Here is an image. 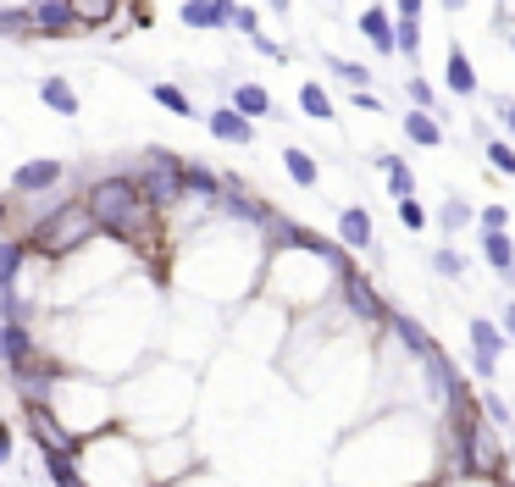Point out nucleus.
Here are the masks:
<instances>
[{"mask_svg": "<svg viewBox=\"0 0 515 487\" xmlns=\"http://www.w3.org/2000/svg\"><path fill=\"white\" fill-rule=\"evenodd\" d=\"M111 404H117V427L128 438H183L194 416V371L178 366L167 355H144V366H133L128 377L111 388Z\"/></svg>", "mask_w": 515, "mask_h": 487, "instance_id": "3", "label": "nucleus"}, {"mask_svg": "<svg viewBox=\"0 0 515 487\" xmlns=\"http://www.w3.org/2000/svg\"><path fill=\"white\" fill-rule=\"evenodd\" d=\"M471 227H482V233H510V205H504V200L499 205H482Z\"/></svg>", "mask_w": 515, "mask_h": 487, "instance_id": "37", "label": "nucleus"}, {"mask_svg": "<svg viewBox=\"0 0 515 487\" xmlns=\"http://www.w3.org/2000/svg\"><path fill=\"white\" fill-rule=\"evenodd\" d=\"M482 261H488L493 277L504 283V272H510V261H515V238L510 233H482Z\"/></svg>", "mask_w": 515, "mask_h": 487, "instance_id": "28", "label": "nucleus"}, {"mask_svg": "<svg viewBox=\"0 0 515 487\" xmlns=\"http://www.w3.org/2000/svg\"><path fill=\"white\" fill-rule=\"evenodd\" d=\"M45 194H67V167L56 155H34L12 167V200H45Z\"/></svg>", "mask_w": 515, "mask_h": 487, "instance_id": "10", "label": "nucleus"}, {"mask_svg": "<svg viewBox=\"0 0 515 487\" xmlns=\"http://www.w3.org/2000/svg\"><path fill=\"white\" fill-rule=\"evenodd\" d=\"M39 355H45V349H39L34 327H12V321H0V366L23 371V366H34Z\"/></svg>", "mask_w": 515, "mask_h": 487, "instance_id": "13", "label": "nucleus"}, {"mask_svg": "<svg viewBox=\"0 0 515 487\" xmlns=\"http://www.w3.org/2000/svg\"><path fill=\"white\" fill-rule=\"evenodd\" d=\"M444 84L455 89V100H471V95H477V61L466 56V45H449V56H444Z\"/></svg>", "mask_w": 515, "mask_h": 487, "instance_id": "18", "label": "nucleus"}, {"mask_svg": "<svg viewBox=\"0 0 515 487\" xmlns=\"http://www.w3.org/2000/svg\"><path fill=\"white\" fill-rule=\"evenodd\" d=\"M471 404H477V416L488 421L493 432H504V438H515V416H510V404H504V399H499V393H493V388L482 393V399H471Z\"/></svg>", "mask_w": 515, "mask_h": 487, "instance_id": "30", "label": "nucleus"}, {"mask_svg": "<svg viewBox=\"0 0 515 487\" xmlns=\"http://www.w3.org/2000/svg\"><path fill=\"white\" fill-rule=\"evenodd\" d=\"M466 344H471V355L493 360V366H499V355L510 349V344H504V333L493 327V316H471L466 321Z\"/></svg>", "mask_w": 515, "mask_h": 487, "instance_id": "21", "label": "nucleus"}, {"mask_svg": "<svg viewBox=\"0 0 515 487\" xmlns=\"http://www.w3.org/2000/svg\"><path fill=\"white\" fill-rule=\"evenodd\" d=\"M394 211H399V227H405V233H421V227H432V216H427V205H421V200H399Z\"/></svg>", "mask_w": 515, "mask_h": 487, "instance_id": "38", "label": "nucleus"}, {"mask_svg": "<svg viewBox=\"0 0 515 487\" xmlns=\"http://www.w3.org/2000/svg\"><path fill=\"white\" fill-rule=\"evenodd\" d=\"M405 100H410V111H421V117H432V122H444V106H438V89H432L427 78H410V84H405Z\"/></svg>", "mask_w": 515, "mask_h": 487, "instance_id": "31", "label": "nucleus"}, {"mask_svg": "<svg viewBox=\"0 0 515 487\" xmlns=\"http://www.w3.org/2000/svg\"><path fill=\"white\" fill-rule=\"evenodd\" d=\"M432 272H438V277H449V283H460V277H466V255H460L455 244H444V250L432 255Z\"/></svg>", "mask_w": 515, "mask_h": 487, "instance_id": "35", "label": "nucleus"}, {"mask_svg": "<svg viewBox=\"0 0 515 487\" xmlns=\"http://www.w3.org/2000/svg\"><path fill=\"white\" fill-rule=\"evenodd\" d=\"M333 487H438V427L421 410H377L327 460Z\"/></svg>", "mask_w": 515, "mask_h": 487, "instance_id": "2", "label": "nucleus"}, {"mask_svg": "<svg viewBox=\"0 0 515 487\" xmlns=\"http://www.w3.org/2000/svg\"><path fill=\"white\" fill-rule=\"evenodd\" d=\"M150 95H156L161 111H172V117H183V122L200 117V106H194V95H189L183 84H150Z\"/></svg>", "mask_w": 515, "mask_h": 487, "instance_id": "26", "label": "nucleus"}, {"mask_svg": "<svg viewBox=\"0 0 515 487\" xmlns=\"http://www.w3.org/2000/svg\"><path fill=\"white\" fill-rule=\"evenodd\" d=\"M405 139L416 144V150H444V122H432V117H421V111H405Z\"/></svg>", "mask_w": 515, "mask_h": 487, "instance_id": "24", "label": "nucleus"}, {"mask_svg": "<svg viewBox=\"0 0 515 487\" xmlns=\"http://www.w3.org/2000/svg\"><path fill=\"white\" fill-rule=\"evenodd\" d=\"M510 56H515V34H510Z\"/></svg>", "mask_w": 515, "mask_h": 487, "instance_id": "49", "label": "nucleus"}, {"mask_svg": "<svg viewBox=\"0 0 515 487\" xmlns=\"http://www.w3.org/2000/svg\"><path fill=\"white\" fill-rule=\"evenodd\" d=\"M300 111L311 122H333V95L322 84H300Z\"/></svg>", "mask_w": 515, "mask_h": 487, "instance_id": "33", "label": "nucleus"}, {"mask_svg": "<svg viewBox=\"0 0 515 487\" xmlns=\"http://www.w3.org/2000/svg\"><path fill=\"white\" fill-rule=\"evenodd\" d=\"M338 250L344 255H377V222L366 205H344L338 211Z\"/></svg>", "mask_w": 515, "mask_h": 487, "instance_id": "11", "label": "nucleus"}, {"mask_svg": "<svg viewBox=\"0 0 515 487\" xmlns=\"http://www.w3.org/2000/svg\"><path fill=\"white\" fill-rule=\"evenodd\" d=\"M228 28H239V34H261V12H255V6H233L228 12Z\"/></svg>", "mask_w": 515, "mask_h": 487, "instance_id": "39", "label": "nucleus"}, {"mask_svg": "<svg viewBox=\"0 0 515 487\" xmlns=\"http://www.w3.org/2000/svg\"><path fill=\"white\" fill-rule=\"evenodd\" d=\"M493 117H499V128L515 139V95H499V89H493Z\"/></svg>", "mask_w": 515, "mask_h": 487, "instance_id": "40", "label": "nucleus"}, {"mask_svg": "<svg viewBox=\"0 0 515 487\" xmlns=\"http://www.w3.org/2000/svg\"><path fill=\"white\" fill-rule=\"evenodd\" d=\"M349 272V255L338 244H300V250H266L261 261V294L277 305V316H316L333 310L338 277Z\"/></svg>", "mask_w": 515, "mask_h": 487, "instance_id": "4", "label": "nucleus"}, {"mask_svg": "<svg viewBox=\"0 0 515 487\" xmlns=\"http://www.w3.org/2000/svg\"><path fill=\"white\" fill-rule=\"evenodd\" d=\"M250 45H255V56H261V61H277V67H283V61H288V50H283V45H277V39H272V34H255V39H250Z\"/></svg>", "mask_w": 515, "mask_h": 487, "instance_id": "41", "label": "nucleus"}, {"mask_svg": "<svg viewBox=\"0 0 515 487\" xmlns=\"http://www.w3.org/2000/svg\"><path fill=\"white\" fill-rule=\"evenodd\" d=\"M466 366H471V377H477V382H493V377H499V366H493V360H482V355H466Z\"/></svg>", "mask_w": 515, "mask_h": 487, "instance_id": "44", "label": "nucleus"}, {"mask_svg": "<svg viewBox=\"0 0 515 487\" xmlns=\"http://www.w3.org/2000/svg\"><path fill=\"white\" fill-rule=\"evenodd\" d=\"M89 211V222H95L100 238H111V244H122V250H139L144 238L161 227V216L144 205L139 183L128 178V172H111V178H89V189L78 194Z\"/></svg>", "mask_w": 515, "mask_h": 487, "instance_id": "5", "label": "nucleus"}, {"mask_svg": "<svg viewBox=\"0 0 515 487\" xmlns=\"http://www.w3.org/2000/svg\"><path fill=\"white\" fill-rule=\"evenodd\" d=\"M205 117V128H211V139H222V144H255V122H244L239 111H228V106H216V111H200Z\"/></svg>", "mask_w": 515, "mask_h": 487, "instance_id": "17", "label": "nucleus"}, {"mask_svg": "<svg viewBox=\"0 0 515 487\" xmlns=\"http://www.w3.org/2000/svg\"><path fill=\"white\" fill-rule=\"evenodd\" d=\"M28 34H34L28 28V6H12V12L0 6V39H28Z\"/></svg>", "mask_w": 515, "mask_h": 487, "instance_id": "36", "label": "nucleus"}, {"mask_svg": "<svg viewBox=\"0 0 515 487\" xmlns=\"http://www.w3.org/2000/svg\"><path fill=\"white\" fill-rule=\"evenodd\" d=\"M45 410L56 416V427L67 432L72 443L95 438V432L117 427V404H111V388L95 377H84V371L61 366L56 377H50V393H45Z\"/></svg>", "mask_w": 515, "mask_h": 487, "instance_id": "6", "label": "nucleus"}, {"mask_svg": "<svg viewBox=\"0 0 515 487\" xmlns=\"http://www.w3.org/2000/svg\"><path fill=\"white\" fill-rule=\"evenodd\" d=\"M50 321H56L61 338H67L61 355H56L61 366L117 388V382L139 366V355H150V321H156V305H150V288H144L139 277H128V283L106 288L100 299L67 310V316H50Z\"/></svg>", "mask_w": 515, "mask_h": 487, "instance_id": "1", "label": "nucleus"}, {"mask_svg": "<svg viewBox=\"0 0 515 487\" xmlns=\"http://www.w3.org/2000/svg\"><path fill=\"white\" fill-rule=\"evenodd\" d=\"M17 460V443H12V427H6V421H0V471H6V465Z\"/></svg>", "mask_w": 515, "mask_h": 487, "instance_id": "45", "label": "nucleus"}, {"mask_svg": "<svg viewBox=\"0 0 515 487\" xmlns=\"http://www.w3.org/2000/svg\"><path fill=\"white\" fill-rule=\"evenodd\" d=\"M28 28L34 34H72V6L67 0H39V6H28Z\"/></svg>", "mask_w": 515, "mask_h": 487, "instance_id": "22", "label": "nucleus"}, {"mask_svg": "<svg viewBox=\"0 0 515 487\" xmlns=\"http://www.w3.org/2000/svg\"><path fill=\"white\" fill-rule=\"evenodd\" d=\"M228 12H233V0H183L178 23L194 28V34H228Z\"/></svg>", "mask_w": 515, "mask_h": 487, "instance_id": "14", "label": "nucleus"}, {"mask_svg": "<svg viewBox=\"0 0 515 487\" xmlns=\"http://www.w3.org/2000/svg\"><path fill=\"white\" fill-rule=\"evenodd\" d=\"M432 222H438L449 238H455L460 227H471V222H477V211H471V200H466V194H449V200L438 205V216H432Z\"/></svg>", "mask_w": 515, "mask_h": 487, "instance_id": "29", "label": "nucleus"}, {"mask_svg": "<svg viewBox=\"0 0 515 487\" xmlns=\"http://www.w3.org/2000/svg\"><path fill=\"white\" fill-rule=\"evenodd\" d=\"M388 200H416V172L405 167V161H394V167H388Z\"/></svg>", "mask_w": 515, "mask_h": 487, "instance_id": "34", "label": "nucleus"}, {"mask_svg": "<svg viewBox=\"0 0 515 487\" xmlns=\"http://www.w3.org/2000/svg\"><path fill=\"white\" fill-rule=\"evenodd\" d=\"M349 106H355V111H372V117H377V111H383V100H377L372 89H349Z\"/></svg>", "mask_w": 515, "mask_h": 487, "instance_id": "42", "label": "nucleus"}, {"mask_svg": "<svg viewBox=\"0 0 515 487\" xmlns=\"http://www.w3.org/2000/svg\"><path fill=\"white\" fill-rule=\"evenodd\" d=\"M493 28H499V34H515V12H510V6H493Z\"/></svg>", "mask_w": 515, "mask_h": 487, "instance_id": "46", "label": "nucleus"}, {"mask_svg": "<svg viewBox=\"0 0 515 487\" xmlns=\"http://www.w3.org/2000/svg\"><path fill=\"white\" fill-rule=\"evenodd\" d=\"M23 238H0V299L17 294V277H23Z\"/></svg>", "mask_w": 515, "mask_h": 487, "instance_id": "25", "label": "nucleus"}, {"mask_svg": "<svg viewBox=\"0 0 515 487\" xmlns=\"http://www.w3.org/2000/svg\"><path fill=\"white\" fill-rule=\"evenodd\" d=\"M477 139H482V155H488V167L499 172V178H515V144H510V139H499V133H488V128H477Z\"/></svg>", "mask_w": 515, "mask_h": 487, "instance_id": "27", "label": "nucleus"}, {"mask_svg": "<svg viewBox=\"0 0 515 487\" xmlns=\"http://www.w3.org/2000/svg\"><path fill=\"white\" fill-rule=\"evenodd\" d=\"M78 487H150L144 476V443L128 438L122 427H106L72 449Z\"/></svg>", "mask_w": 515, "mask_h": 487, "instance_id": "7", "label": "nucleus"}, {"mask_svg": "<svg viewBox=\"0 0 515 487\" xmlns=\"http://www.w3.org/2000/svg\"><path fill=\"white\" fill-rule=\"evenodd\" d=\"M222 106H228V111H239L244 122H266V117H277V100L266 95V84H255V78H244V84H233Z\"/></svg>", "mask_w": 515, "mask_h": 487, "instance_id": "15", "label": "nucleus"}, {"mask_svg": "<svg viewBox=\"0 0 515 487\" xmlns=\"http://www.w3.org/2000/svg\"><path fill=\"white\" fill-rule=\"evenodd\" d=\"M360 34L372 39L377 56H394V17L383 12V6H372V12H360Z\"/></svg>", "mask_w": 515, "mask_h": 487, "instance_id": "23", "label": "nucleus"}, {"mask_svg": "<svg viewBox=\"0 0 515 487\" xmlns=\"http://www.w3.org/2000/svg\"><path fill=\"white\" fill-rule=\"evenodd\" d=\"M322 67L333 72V78H344V84H355V89H372V67L366 61H344V56H322Z\"/></svg>", "mask_w": 515, "mask_h": 487, "instance_id": "32", "label": "nucleus"}, {"mask_svg": "<svg viewBox=\"0 0 515 487\" xmlns=\"http://www.w3.org/2000/svg\"><path fill=\"white\" fill-rule=\"evenodd\" d=\"M277 161H283V172L294 178V189H316V183H322V161H316L305 144H283V155H277Z\"/></svg>", "mask_w": 515, "mask_h": 487, "instance_id": "20", "label": "nucleus"}, {"mask_svg": "<svg viewBox=\"0 0 515 487\" xmlns=\"http://www.w3.org/2000/svg\"><path fill=\"white\" fill-rule=\"evenodd\" d=\"M383 327L399 338V349H405V360H416V366L432 355V349H438V344H432V333L421 327L416 316H410V310H388V316H383Z\"/></svg>", "mask_w": 515, "mask_h": 487, "instance_id": "12", "label": "nucleus"}, {"mask_svg": "<svg viewBox=\"0 0 515 487\" xmlns=\"http://www.w3.org/2000/svg\"><path fill=\"white\" fill-rule=\"evenodd\" d=\"M23 416H28V432H34L39 454H72V449H78V443L56 427V416H50L45 404H23Z\"/></svg>", "mask_w": 515, "mask_h": 487, "instance_id": "16", "label": "nucleus"}, {"mask_svg": "<svg viewBox=\"0 0 515 487\" xmlns=\"http://www.w3.org/2000/svg\"><path fill=\"white\" fill-rule=\"evenodd\" d=\"M333 310H344V316L355 321V327H383V316H388L383 294H377V288H372V277L360 272V266H349V272L338 277Z\"/></svg>", "mask_w": 515, "mask_h": 487, "instance_id": "9", "label": "nucleus"}, {"mask_svg": "<svg viewBox=\"0 0 515 487\" xmlns=\"http://www.w3.org/2000/svg\"><path fill=\"white\" fill-rule=\"evenodd\" d=\"M504 283H510V288H515V261H510V272H504Z\"/></svg>", "mask_w": 515, "mask_h": 487, "instance_id": "48", "label": "nucleus"}, {"mask_svg": "<svg viewBox=\"0 0 515 487\" xmlns=\"http://www.w3.org/2000/svg\"><path fill=\"white\" fill-rule=\"evenodd\" d=\"M493 327L504 333V344H515V299H510V305H499V321H493Z\"/></svg>", "mask_w": 515, "mask_h": 487, "instance_id": "43", "label": "nucleus"}, {"mask_svg": "<svg viewBox=\"0 0 515 487\" xmlns=\"http://www.w3.org/2000/svg\"><path fill=\"white\" fill-rule=\"evenodd\" d=\"M438 487H493V482H477V476H449V482H438ZM504 487V482H499Z\"/></svg>", "mask_w": 515, "mask_h": 487, "instance_id": "47", "label": "nucleus"}, {"mask_svg": "<svg viewBox=\"0 0 515 487\" xmlns=\"http://www.w3.org/2000/svg\"><path fill=\"white\" fill-rule=\"evenodd\" d=\"M39 106L56 111V117H78V111H84V95H78L67 78H56V72H50V78H39Z\"/></svg>", "mask_w": 515, "mask_h": 487, "instance_id": "19", "label": "nucleus"}, {"mask_svg": "<svg viewBox=\"0 0 515 487\" xmlns=\"http://www.w3.org/2000/svg\"><path fill=\"white\" fill-rule=\"evenodd\" d=\"M95 238H100V233H95V222H89L84 200L72 194V200H61L56 211H50L45 222H39L34 233L23 238V244H28L34 255H45L50 266H56V261H67V255H78L84 244H95Z\"/></svg>", "mask_w": 515, "mask_h": 487, "instance_id": "8", "label": "nucleus"}]
</instances>
